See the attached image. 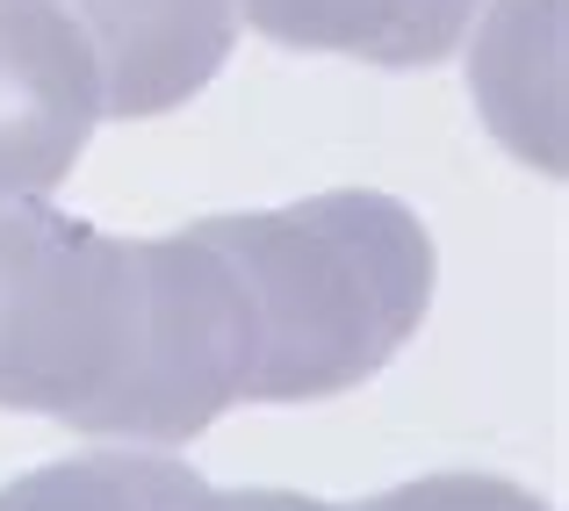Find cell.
<instances>
[{
	"mask_svg": "<svg viewBox=\"0 0 569 511\" xmlns=\"http://www.w3.org/2000/svg\"><path fill=\"white\" fill-rule=\"evenodd\" d=\"M483 0H246V22L281 51H339L382 72H426L461 51Z\"/></svg>",
	"mask_w": 569,
	"mask_h": 511,
	"instance_id": "4",
	"label": "cell"
},
{
	"mask_svg": "<svg viewBox=\"0 0 569 511\" xmlns=\"http://www.w3.org/2000/svg\"><path fill=\"white\" fill-rule=\"evenodd\" d=\"M347 511H548V498H533L527 483H505V475L447 469V475L397 483V490H382V498H361Z\"/></svg>",
	"mask_w": 569,
	"mask_h": 511,
	"instance_id": "6",
	"label": "cell"
},
{
	"mask_svg": "<svg viewBox=\"0 0 569 511\" xmlns=\"http://www.w3.org/2000/svg\"><path fill=\"white\" fill-rule=\"evenodd\" d=\"M246 403V318L209 238H109L43 209H0V411L80 440L173 447Z\"/></svg>",
	"mask_w": 569,
	"mask_h": 511,
	"instance_id": "1",
	"label": "cell"
},
{
	"mask_svg": "<svg viewBox=\"0 0 569 511\" xmlns=\"http://www.w3.org/2000/svg\"><path fill=\"white\" fill-rule=\"evenodd\" d=\"M246 318V403H325L361 389L432 310V231L376 188H332L289 209L202 217Z\"/></svg>",
	"mask_w": 569,
	"mask_h": 511,
	"instance_id": "2",
	"label": "cell"
},
{
	"mask_svg": "<svg viewBox=\"0 0 569 511\" xmlns=\"http://www.w3.org/2000/svg\"><path fill=\"white\" fill-rule=\"evenodd\" d=\"M0 511H231V498L209 490L188 461L101 447L0 483Z\"/></svg>",
	"mask_w": 569,
	"mask_h": 511,
	"instance_id": "5",
	"label": "cell"
},
{
	"mask_svg": "<svg viewBox=\"0 0 569 511\" xmlns=\"http://www.w3.org/2000/svg\"><path fill=\"white\" fill-rule=\"evenodd\" d=\"M101 123V66L58 0H0V202L51 194Z\"/></svg>",
	"mask_w": 569,
	"mask_h": 511,
	"instance_id": "3",
	"label": "cell"
}]
</instances>
